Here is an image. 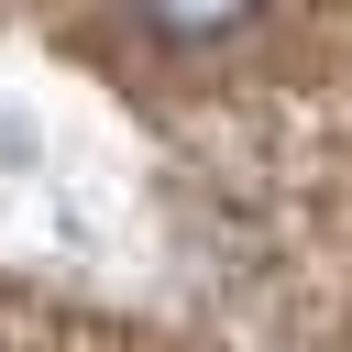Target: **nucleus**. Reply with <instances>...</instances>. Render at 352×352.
<instances>
[{
	"instance_id": "nucleus-1",
	"label": "nucleus",
	"mask_w": 352,
	"mask_h": 352,
	"mask_svg": "<svg viewBox=\"0 0 352 352\" xmlns=\"http://www.w3.org/2000/svg\"><path fill=\"white\" fill-rule=\"evenodd\" d=\"M154 44H176V55H209V44H231V33H253L264 22V0H121Z\"/></svg>"
}]
</instances>
